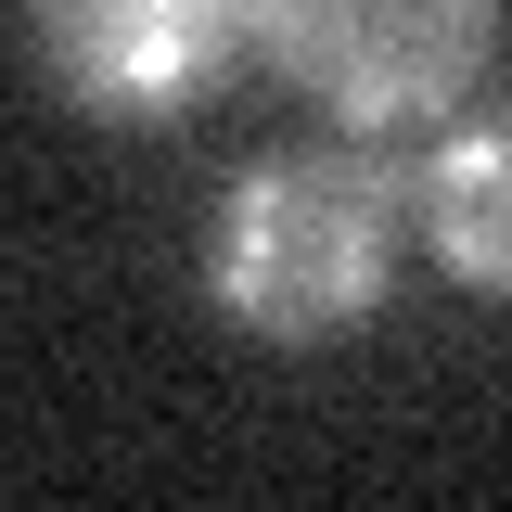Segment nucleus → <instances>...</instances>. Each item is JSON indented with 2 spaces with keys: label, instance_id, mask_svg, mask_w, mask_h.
Segmentation results:
<instances>
[{
  "label": "nucleus",
  "instance_id": "1",
  "mask_svg": "<svg viewBox=\"0 0 512 512\" xmlns=\"http://www.w3.org/2000/svg\"><path fill=\"white\" fill-rule=\"evenodd\" d=\"M397 205L410 192L384 180L372 154L320 141V154H269L231 180L218 205V244H205V282L218 308L269 333V346H320V333H359L384 308V269H397Z\"/></svg>",
  "mask_w": 512,
  "mask_h": 512
},
{
  "label": "nucleus",
  "instance_id": "2",
  "mask_svg": "<svg viewBox=\"0 0 512 512\" xmlns=\"http://www.w3.org/2000/svg\"><path fill=\"white\" fill-rule=\"evenodd\" d=\"M256 39L282 52V77L359 128H423L461 103V77L500 39V0H256Z\"/></svg>",
  "mask_w": 512,
  "mask_h": 512
},
{
  "label": "nucleus",
  "instance_id": "3",
  "mask_svg": "<svg viewBox=\"0 0 512 512\" xmlns=\"http://www.w3.org/2000/svg\"><path fill=\"white\" fill-rule=\"evenodd\" d=\"M39 64L77 116L167 128L256 52V0H26Z\"/></svg>",
  "mask_w": 512,
  "mask_h": 512
},
{
  "label": "nucleus",
  "instance_id": "4",
  "mask_svg": "<svg viewBox=\"0 0 512 512\" xmlns=\"http://www.w3.org/2000/svg\"><path fill=\"white\" fill-rule=\"evenodd\" d=\"M410 218L474 295H512V103L436 141V167L410 180Z\"/></svg>",
  "mask_w": 512,
  "mask_h": 512
}]
</instances>
